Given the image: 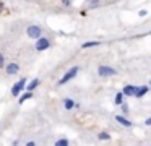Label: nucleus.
I'll use <instances>...</instances> for the list:
<instances>
[{
    "mask_svg": "<svg viewBox=\"0 0 151 146\" xmlns=\"http://www.w3.org/2000/svg\"><path fill=\"white\" fill-rule=\"evenodd\" d=\"M78 71H80V67H72V68H70V70L67 71V73L59 80V86H63V84L68 83L70 80H73V78H75L76 75H78Z\"/></svg>",
    "mask_w": 151,
    "mask_h": 146,
    "instance_id": "nucleus-1",
    "label": "nucleus"
},
{
    "mask_svg": "<svg viewBox=\"0 0 151 146\" xmlns=\"http://www.w3.org/2000/svg\"><path fill=\"white\" fill-rule=\"evenodd\" d=\"M26 36H28V37H31V39L41 37V36H42V28H41V26H37V24L28 26V28H26Z\"/></svg>",
    "mask_w": 151,
    "mask_h": 146,
    "instance_id": "nucleus-2",
    "label": "nucleus"
},
{
    "mask_svg": "<svg viewBox=\"0 0 151 146\" xmlns=\"http://www.w3.org/2000/svg\"><path fill=\"white\" fill-rule=\"evenodd\" d=\"M34 47H36L37 52L47 50V49L50 47V39H47V37H44V36H41V37L36 39V44H34Z\"/></svg>",
    "mask_w": 151,
    "mask_h": 146,
    "instance_id": "nucleus-3",
    "label": "nucleus"
},
{
    "mask_svg": "<svg viewBox=\"0 0 151 146\" xmlns=\"http://www.w3.org/2000/svg\"><path fill=\"white\" fill-rule=\"evenodd\" d=\"M24 86H26V78H21L18 83H15L13 86H12V96L18 97V96H20V93L24 89Z\"/></svg>",
    "mask_w": 151,
    "mask_h": 146,
    "instance_id": "nucleus-4",
    "label": "nucleus"
},
{
    "mask_svg": "<svg viewBox=\"0 0 151 146\" xmlns=\"http://www.w3.org/2000/svg\"><path fill=\"white\" fill-rule=\"evenodd\" d=\"M98 75L102 76V78H106V76H114V75H117V71H115V68H112V67L101 65V67L98 68Z\"/></svg>",
    "mask_w": 151,
    "mask_h": 146,
    "instance_id": "nucleus-5",
    "label": "nucleus"
},
{
    "mask_svg": "<svg viewBox=\"0 0 151 146\" xmlns=\"http://www.w3.org/2000/svg\"><path fill=\"white\" fill-rule=\"evenodd\" d=\"M18 71H20V65L15 63V62H12V63H8L7 67H5V73H7L8 76H13V75H17Z\"/></svg>",
    "mask_w": 151,
    "mask_h": 146,
    "instance_id": "nucleus-6",
    "label": "nucleus"
},
{
    "mask_svg": "<svg viewBox=\"0 0 151 146\" xmlns=\"http://www.w3.org/2000/svg\"><path fill=\"white\" fill-rule=\"evenodd\" d=\"M63 107H65V110H72V109H75V107H78V104H76L72 97H65V99H63Z\"/></svg>",
    "mask_w": 151,
    "mask_h": 146,
    "instance_id": "nucleus-7",
    "label": "nucleus"
},
{
    "mask_svg": "<svg viewBox=\"0 0 151 146\" xmlns=\"http://www.w3.org/2000/svg\"><path fill=\"white\" fill-rule=\"evenodd\" d=\"M135 88H137V86H133V84H125L124 89H122L124 96H125V97H132V96L135 94Z\"/></svg>",
    "mask_w": 151,
    "mask_h": 146,
    "instance_id": "nucleus-8",
    "label": "nucleus"
},
{
    "mask_svg": "<svg viewBox=\"0 0 151 146\" xmlns=\"http://www.w3.org/2000/svg\"><path fill=\"white\" fill-rule=\"evenodd\" d=\"M148 89H150L148 86H138V88H135V94H133V96L140 99V97H143L145 94L148 93Z\"/></svg>",
    "mask_w": 151,
    "mask_h": 146,
    "instance_id": "nucleus-9",
    "label": "nucleus"
},
{
    "mask_svg": "<svg viewBox=\"0 0 151 146\" xmlns=\"http://www.w3.org/2000/svg\"><path fill=\"white\" fill-rule=\"evenodd\" d=\"M115 120H117L120 125H124V127H132V125H133V123H132L128 119H125L124 115H117V117H115Z\"/></svg>",
    "mask_w": 151,
    "mask_h": 146,
    "instance_id": "nucleus-10",
    "label": "nucleus"
},
{
    "mask_svg": "<svg viewBox=\"0 0 151 146\" xmlns=\"http://www.w3.org/2000/svg\"><path fill=\"white\" fill-rule=\"evenodd\" d=\"M96 45H101L99 41H86L81 44V49H91V47H96Z\"/></svg>",
    "mask_w": 151,
    "mask_h": 146,
    "instance_id": "nucleus-11",
    "label": "nucleus"
},
{
    "mask_svg": "<svg viewBox=\"0 0 151 146\" xmlns=\"http://www.w3.org/2000/svg\"><path fill=\"white\" fill-rule=\"evenodd\" d=\"M39 83H41L39 78H34V80H31L29 83H28V91H34L37 86H39Z\"/></svg>",
    "mask_w": 151,
    "mask_h": 146,
    "instance_id": "nucleus-12",
    "label": "nucleus"
},
{
    "mask_svg": "<svg viewBox=\"0 0 151 146\" xmlns=\"http://www.w3.org/2000/svg\"><path fill=\"white\" fill-rule=\"evenodd\" d=\"M31 97H33V91H26V93H23V94H21V97L18 99V102H20V104H23L24 101L31 99Z\"/></svg>",
    "mask_w": 151,
    "mask_h": 146,
    "instance_id": "nucleus-13",
    "label": "nucleus"
},
{
    "mask_svg": "<svg viewBox=\"0 0 151 146\" xmlns=\"http://www.w3.org/2000/svg\"><path fill=\"white\" fill-rule=\"evenodd\" d=\"M86 6H88V8H98L99 0H88V2H86Z\"/></svg>",
    "mask_w": 151,
    "mask_h": 146,
    "instance_id": "nucleus-14",
    "label": "nucleus"
},
{
    "mask_svg": "<svg viewBox=\"0 0 151 146\" xmlns=\"http://www.w3.org/2000/svg\"><path fill=\"white\" fill-rule=\"evenodd\" d=\"M68 145H70V141L67 138H60L55 141V146H68Z\"/></svg>",
    "mask_w": 151,
    "mask_h": 146,
    "instance_id": "nucleus-15",
    "label": "nucleus"
},
{
    "mask_svg": "<svg viewBox=\"0 0 151 146\" xmlns=\"http://www.w3.org/2000/svg\"><path fill=\"white\" fill-rule=\"evenodd\" d=\"M122 102H124V93L120 91V93L115 94V104H117V106H120Z\"/></svg>",
    "mask_w": 151,
    "mask_h": 146,
    "instance_id": "nucleus-16",
    "label": "nucleus"
},
{
    "mask_svg": "<svg viewBox=\"0 0 151 146\" xmlns=\"http://www.w3.org/2000/svg\"><path fill=\"white\" fill-rule=\"evenodd\" d=\"M109 138H111V135H109L107 132H101L98 135V140H109Z\"/></svg>",
    "mask_w": 151,
    "mask_h": 146,
    "instance_id": "nucleus-17",
    "label": "nucleus"
},
{
    "mask_svg": "<svg viewBox=\"0 0 151 146\" xmlns=\"http://www.w3.org/2000/svg\"><path fill=\"white\" fill-rule=\"evenodd\" d=\"M4 67H5V55L0 54V68H4Z\"/></svg>",
    "mask_w": 151,
    "mask_h": 146,
    "instance_id": "nucleus-18",
    "label": "nucleus"
},
{
    "mask_svg": "<svg viewBox=\"0 0 151 146\" xmlns=\"http://www.w3.org/2000/svg\"><path fill=\"white\" fill-rule=\"evenodd\" d=\"M120 107H122V112H124V114H127V112H128V104L122 102V104H120Z\"/></svg>",
    "mask_w": 151,
    "mask_h": 146,
    "instance_id": "nucleus-19",
    "label": "nucleus"
},
{
    "mask_svg": "<svg viewBox=\"0 0 151 146\" xmlns=\"http://www.w3.org/2000/svg\"><path fill=\"white\" fill-rule=\"evenodd\" d=\"M63 6H70V3H72V0H62Z\"/></svg>",
    "mask_w": 151,
    "mask_h": 146,
    "instance_id": "nucleus-20",
    "label": "nucleus"
},
{
    "mask_svg": "<svg viewBox=\"0 0 151 146\" xmlns=\"http://www.w3.org/2000/svg\"><path fill=\"white\" fill-rule=\"evenodd\" d=\"M145 123H146V125H151V117H150V119L145 120Z\"/></svg>",
    "mask_w": 151,
    "mask_h": 146,
    "instance_id": "nucleus-21",
    "label": "nucleus"
},
{
    "mask_svg": "<svg viewBox=\"0 0 151 146\" xmlns=\"http://www.w3.org/2000/svg\"><path fill=\"white\" fill-rule=\"evenodd\" d=\"M26 146H34V141H26Z\"/></svg>",
    "mask_w": 151,
    "mask_h": 146,
    "instance_id": "nucleus-22",
    "label": "nucleus"
},
{
    "mask_svg": "<svg viewBox=\"0 0 151 146\" xmlns=\"http://www.w3.org/2000/svg\"><path fill=\"white\" fill-rule=\"evenodd\" d=\"M150 84H151V81H150Z\"/></svg>",
    "mask_w": 151,
    "mask_h": 146,
    "instance_id": "nucleus-23",
    "label": "nucleus"
},
{
    "mask_svg": "<svg viewBox=\"0 0 151 146\" xmlns=\"http://www.w3.org/2000/svg\"><path fill=\"white\" fill-rule=\"evenodd\" d=\"M0 3H2V2H0Z\"/></svg>",
    "mask_w": 151,
    "mask_h": 146,
    "instance_id": "nucleus-24",
    "label": "nucleus"
}]
</instances>
